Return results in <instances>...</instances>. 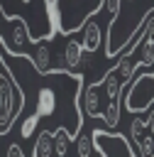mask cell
I'll return each mask as SVG.
<instances>
[{
    "instance_id": "obj_1",
    "label": "cell",
    "mask_w": 154,
    "mask_h": 157,
    "mask_svg": "<svg viewBox=\"0 0 154 157\" xmlns=\"http://www.w3.org/2000/svg\"><path fill=\"white\" fill-rule=\"evenodd\" d=\"M24 108V88L17 83L12 69L0 52V135H5Z\"/></svg>"
},
{
    "instance_id": "obj_2",
    "label": "cell",
    "mask_w": 154,
    "mask_h": 157,
    "mask_svg": "<svg viewBox=\"0 0 154 157\" xmlns=\"http://www.w3.org/2000/svg\"><path fill=\"white\" fill-rule=\"evenodd\" d=\"M122 93H125L122 101H125V110L127 113L137 115V113L149 110L154 105V74L152 71L134 74Z\"/></svg>"
},
{
    "instance_id": "obj_3",
    "label": "cell",
    "mask_w": 154,
    "mask_h": 157,
    "mask_svg": "<svg viewBox=\"0 0 154 157\" xmlns=\"http://www.w3.org/2000/svg\"><path fill=\"white\" fill-rule=\"evenodd\" d=\"M90 140H93V150L100 155V157H139L134 145L130 142L127 135L110 130V128H95L90 132Z\"/></svg>"
},
{
    "instance_id": "obj_4",
    "label": "cell",
    "mask_w": 154,
    "mask_h": 157,
    "mask_svg": "<svg viewBox=\"0 0 154 157\" xmlns=\"http://www.w3.org/2000/svg\"><path fill=\"white\" fill-rule=\"evenodd\" d=\"M130 132H132L137 155H139V157H154V132L149 130L147 120H144V118H134Z\"/></svg>"
},
{
    "instance_id": "obj_5",
    "label": "cell",
    "mask_w": 154,
    "mask_h": 157,
    "mask_svg": "<svg viewBox=\"0 0 154 157\" xmlns=\"http://www.w3.org/2000/svg\"><path fill=\"white\" fill-rule=\"evenodd\" d=\"M27 59H29V64L34 66L37 74H46V71L54 69V66H51V49H49L46 42H32V47H29V52H27Z\"/></svg>"
},
{
    "instance_id": "obj_6",
    "label": "cell",
    "mask_w": 154,
    "mask_h": 157,
    "mask_svg": "<svg viewBox=\"0 0 154 157\" xmlns=\"http://www.w3.org/2000/svg\"><path fill=\"white\" fill-rule=\"evenodd\" d=\"M81 61H83L81 39H66V44H64V69L76 71V69H81Z\"/></svg>"
},
{
    "instance_id": "obj_7",
    "label": "cell",
    "mask_w": 154,
    "mask_h": 157,
    "mask_svg": "<svg viewBox=\"0 0 154 157\" xmlns=\"http://www.w3.org/2000/svg\"><path fill=\"white\" fill-rule=\"evenodd\" d=\"M100 42H103V37H100V25L93 22V20H88V22L83 25V39H81L83 52H98V49H100Z\"/></svg>"
},
{
    "instance_id": "obj_8",
    "label": "cell",
    "mask_w": 154,
    "mask_h": 157,
    "mask_svg": "<svg viewBox=\"0 0 154 157\" xmlns=\"http://www.w3.org/2000/svg\"><path fill=\"white\" fill-rule=\"evenodd\" d=\"M51 142H54V155L56 157H66L71 142H73V135L66 125H59L56 130H51Z\"/></svg>"
},
{
    "instance_id": "obj_9",
    "label": "cell",
    "mask_w": 154,
    "mask_h": 157,
    "mask_svg": "<svg viewBox=\"0 0 154 157\" xmlns=\"http://www.w3.org/2000/svg\"><path fill=\"white\" fill-rule=\"evenodd\" d=\"M54 155V142H51V132L49 130H42L34 140V150H32V157H51Z\"/></svg>"
},
{
    "instance_id": "obj_10",
    "label": "cell",
    "mask_w": 154,
    "mask_h": 157,
    "mask_svg": "<svg viewBox=\"0 0 154 157\" xmlns=\"http://www.w3.org/2000/svg\"><path fill=\"white\" fill-rule=\"evenodd\" d=\"M73 140H76V155L78 157H90L93 155V140H90V135L78 132Z\"/></svg>"
},
{
    "instance_id": "obj_11",
    "label": "cell",
    "mask_w": 154,
    "mask_h": 157,
    "mask_svg": "<svg viewBox=\"0 0 154 157\" xmlns=\"http://www.w3.org/2000/svg\"><path fill=\"white\" fill-rule=\"evenodd\" d=\"M83 2V10H81V25H86L100 7H103V0H81Z\"/></svg>"
},
{
    "instance_id": "obj_12",
    "label": "cell",
    "mask_w": 154,
    "mask_h": 157,
    "mask_svg": "<svg viewBox=\"0 0 154 157\" xmlns=\"http://www.w3.org/2000/svg\"><path fill=\"white\" fill-rule=\"evenodd\" d=\"M37 125H39V118L32 113V115H27L24 120H22V130H20V135H22V140H27V137H32V132L37 130Z\"/></svg>"
},
{
    "instance_id": "obj_13",
    "label": "cell",
    "mask_w": 154,
    "mask_h": 157,
    "mask_svg": "<svg viewBox=\"0 0 154 157\" xmlns=\"http://www.w3.org/2000/svg\"><path fill=\"white\" fill-rule=\"evenodd\" d=\"M5 22H7V15H5V10H2V5H0V32H2Z\"/></svg>"
},
{
    "instance_id": "obj_14",
    "label": "cell",
    "mask_w": 154,
    "mask_h": 157,
    "mask_svg": "<svg viewBox=\"0 0 154 157\" xmlns=\"http://www.w3.org/2000/svg\"><path fill=\"white\" fill-rule=\"evenodd\" d=\"M44 5H46V12H51L54 5H56V0H44Z\"/></svg>"
},
{
    "instance_id": "obj_15",
    "label": "cell",
    "mask_w": 154,
    "mask_h": 157,
    "mask_svg": "<svg viewBox=\"0 0 154 157\" xmlns=\"http://www.w3.org/2000/svg\"><path fill=\"white\" fill-rule=\"evenodd\" d=\"M0 157H7V152H5V155H0Z\"/></svg>"
},
{
    "instance_id": "obj_16",
    "label": "cell",
    "mask_w": 154,
    "mask_h": 157,
    "mask_svg": "<svg viewBox=\"0 0 154 157\" xmlns=\"http://www.w3.org/2000/svg\"><path fill=\"white\" fill-rule=\"evenodd\" d=\"M22 2H29V0H22Z\"/></svg>"
}]
</instances>
